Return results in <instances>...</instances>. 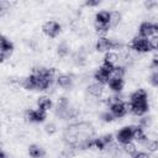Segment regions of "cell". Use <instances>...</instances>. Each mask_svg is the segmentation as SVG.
I'll use <instances>...</instances> for the list:
<instances>
[{"label":"cell","mask_w":158,"mask_h":158,"mask_svg":"<svg viewBox=\"0 0 158 158\" xmlns=\"http://www.w3.org/2000/svg\"><path fill=\"white\" fill-rule=\"evenodd\" d=\"M138 32H139V36H142L144 38H151L153 36V23L152 22H148V21L142 22L139 25Z\"/></svg>","instance_id":"9c48e42d"},{"label":"cell","mask_w":158,"mask_h":158,"mask_svg":"<svg viewBox=\"0 0 158 158\" xmlns=\"http://www.w3.org/2000/svg\"><path fill=\"white\" fill-rule=\"evenodd\" d=\"M153 36H158V22L153 23Z\"/></svg>","instance_id":"e575fe53"},{"label":"cell","mask_w":158,"mask_h":158,"mask_svg":"<svg viewBox=\"0 0 158 158\" xmlns=\"http://www.w3.org/2000/svg\"><path fill=\"white\" fill-rule=\"evenodd\" d=\"M20 84L23 89L26 90H35L36 89V84H35V79L32 75H28V77H25L20 80Z\"/></svg>","instance_id":"e0dca14e"},{"label":"cell","mask_w":158,"mask_h":158,"mask_svg":"<svg viewBox=\"0 0 158 158\" xmlns=\"http://www.w3.org/2000/svg\"><path fill=\"white\" fill-rule=\"evenodd\" d=\"M88 91H89L93 96L100 98V96L102 95V93H104V86H102V84H100V83H93V84H90V85L88 86Z\"/></svg>","instance_id":"9a60e30c"},{"label":"cell","mask_w":158,"mask_h":158,"mask_svg":"<svg viewBox=\"0 0 158 158\" xmlns=\"http://www.w3.org/2000/svg\"><path fill=\"white\" fill-rule=\"evenodd\" d=\"M149 125H151V118H149V117H142V118H141L139 126H141L142 128H147Z\"/></svg>","instance_id":"f546056e"},{"label":"cell","mask_w":158,"mask_h":158,"mask_svg":"<svg viewBox=\"0 0 158 158\" xmlns=\"http://www.w3.org/2000/svg\"><path fill=\"white\" fill-rule=\"evenodd\" d=\"M95 22L109 25L110 26V11L107 10H101L95 15Z\"/></svg>","instance_id":"5bb4252c"},{"label":"cell","mask_w":158,"mask_h":158,"mask_svg":"<svg viewBox=\"0 0 158 158\" xmlns=\"http://www.w3.org/2000/svg\"><path fill=\"white\" fill-rule=\"evenodd\" d=\"M156 5H157V2H156V1H151V0H148V1H146V2H144V6H146L148 10L153 9Z\"/></svg>","instance_id":"836d02e7"},{"label":"cell","mask_w":158,"mask_h":158,"mask_svg":"<svg viewBox=\"0 0 158 158\" xmlns=\"http://www.w3.org/2000/svg\"><path fill=\"white\" fill-rule=\"evenodd\" d=\"M111 78V74L107 73L106 70H104L102 68H99L95 73H94V79L96 80V83H100V84H107L109 80Z\"/></svg>","instance_id":"30bf717a"},{"label":"cell","mask_w":158,"mask_h":158,"mask_svg":"<svg viewBox=\"0 0 158 158\" xmlns=\"http://www.w3.org/2000/svg\"><path fill=\"white\" fill-rule=\"evenodd\" d=\"M12 51H14V43L7 37L1 36V38H0V60L5 62L7 58H10Z\"/></svg>","instance_id":"277c9868"},{"label":"cell","mask_w":158,"mask_h":158,"mask_svg":"<svg viewBox=\"0 0 158 158\" xmlns=\"http://www.w3.org/2000/svg\"><path fill=\"white\" fill-rule=\"evenodd\" d=\"M57 84L60 86V88H64V89H67V88H70L72 86V81H73V79L69 77V75H65V74H60L58 78H57Z\"/></svg>","instance_id":"ac0fdd59"},{"label":"cell","mask_w":158,"mask_h":158,"mask_svg":"<svg viewBox=\"0 0 158 158\" xmlns=\"http://www.w3.org/2000/svg\"><path fill=\"white\" fill-rule=\"evenodd\" d=\"M44 131L48 133V135H54L57 132V126L53 123V122H49L44 126Z\"/></svg>","instance_id":"484cf974"},{"label":"cell","mask_w":158,"mask_h":158,"mask_svg":"<svg viewBox=\"0 0 158 158\" xmlns=\"http://www.w3.org/2000/svg\"><path fill=\"white\" fill-rule=\"evenodd\" d=\"M0 158H7V156H6V153H5L4 151H1V153H0Z\"/></svg>","instance_id":"d590c367"},{"label":"cell","mask_w":158,"mask_h":158,"mask_svg":"<svg viewBox=\"0 0 158 158\" xmlns=\"http://www.w3.org/2000/svg\"><path fill=\"white\" fill-rule=\"evenodd\" d=\"M94 27H95L96 32H98L99 35H101V37H105L104 35H106L107 31H109V28H110L109 25H104V23H99V22H95V23H94Z\"/></svg>","instance_id":"603a6c76"},{"label":"cell","mask_w":158,"mask_h":158,"mask_svg":"<svg viewBox=\"0 0 158 158\" xmlns=\"http://www.w3.org/2000/svg\"><path fill=\"white\" fill-rule=\"evenodd\" d=\"M130 47L135 51H137L138 53H146L152 51L151 46H149V41L148 38H144L142 36H135L131 42H130Z\"/></svg>","instance_id":"7a4b0ae2"},{"label":"cell","mask_w":158,"mask_h":158,"mask_svg":"<svg viewBox=\"0 0 158 158\" xmlns=\"http://www.w3.org/2000/svg\"><path fill=\"white\" fill-rule=\"evenodd\" d=\"M101 118H102V121H105V122H111V121H114V115L111 114V112H109V111H105V112H102L101 114Z\"/></svg>","instance_id":"83f0119b"},{"label":"cell","mask_w":158,"mask_h":158,"mask_svg":"<svg viewBox=\"0 0 158 158\" xmlns=\"http://www.w3.org/2000/svg\"><path fill=\"white\" fill-rule=\"evenodd\" d=\"M125 73H126V70H125V68L122 65H115V68L112 70V74H111V78H120V79H122Z\"/></svg>","instance_id":"cb8c5ba5"},{"label":"cell","mask_w":158,"mask_h":158,"mask_svg":"<svg viewBox=\"0 0 158 158\" xmlns=\"http://www.w3.org/2000/svg\"><path fill=\"white\" fill-rule=\"evenodd\" d=\"M130 102L132 104L131 114L135 116H143L148 111V96L144 89H137L132 93L130 98Z\"/></svg>","instance_id":"6da1fadb"},{"label":"cell","mask_w":158,"mask_h":158,"mask_svg":"<svg viewBox=\"0 0 158 158\" xmlns=\"http://www.w3.org/2000/svg\"><path fill=\"white\" fill-rule=\"evenodd\" d=\"M148 41H149V46H151V48L158 51V36H152Z\"/></svg>","instance_id":"f1b7e54d"},{"label":"cell","mask_w":158,"mask_h":158,"mask_svg":"<svg viewBox=\"0 0 158 158\" xmlns=\"http://www.w3.org/2000/svg\"><path fill=\"white\" fill-rule=\"evenodd\" d=\"M132 133H133V139L138 141V142H144L147 139V136L144 133V130L137 125V126H132Z\"/></svg>","instance_id":"4fadbf2b"},{"label":"cell","mask_w":158,"mask_h":158,"mask_svg":"<svg viewBox=\"0 0 158 158\" xmlns=\"http://www.w3.org/2000/svg\"><path fill=\"white\" fill-rule=\"evenodd\" d=\"M23 117L28 122H43L47 118V111L41 109H27L23 114Z\"/></svg>","instance_id":"3957f363"},{"label":"cell","mask_w":158,"mask_h":158,"mask_svg":"<svg viewBox=\"0 0 158 158\" xmlns=\"http://www.w3.org/2000/svg\"><path fill=\"white\" fill-rule=\"evenodd\" d=\"M116 139L118 143L121 144H125V143H128L133 139V133H132V126H126V127H122L117 135H116Z\"/></svg>","instance_id":"52a82bcc"},{"label":"cell","mask_w":158,"mask_h":158,"mask_svg":"<svg viewBox=\"0 0 158 158\" xmlns=\"http://www.w3.org/2000/svg\"><path fill=\"white\" fill-rule=\"evenodd\" d=\"M117 60H118L117 53L114 52V51H110V52L105 53V56H104V62H102V63H107V64L115 65V64L117 63Z\"/></svg>","instance_id":"d6986e66"},{"label":"cell","mask_w":158,"mask_h":158,"mask_svg":"<svg viewBox=\"0 0 158 158\" xmlns=\"http://www.w3.org/2000/svg\"><path fill=\"white\" fill-rule=\"evenodd\" d=\"M121 21V14L118 11H110V27H116Z\"/></svg>","instance_id":"44dd1931"},{"label":"cell","mask_w":158,"mask_h":158,"mask_svg":"<svg viewBox=\"0 0 158 158\" xmlns=\"http://www.w3.org/2000/svg\"><path fill=\"white\" fill-rule=\"evenodd\" d=\"M28 154L31 158H42V157H44L46 151L38 144H31L28 147Z\"/></svg>","instance_id":"7c38bea8"},{"label":"cell","mask_w":158,"mask_h":158,"mask_svg":"<svg viewBox=\"0 0 158 158\" xmlns=\"http://www.w3.org/2000/svg\"><path fill=\"white\" fill-rule=\"evenodd\" d=\"M95 48H96V51H99V52H105V53H107V52L112 51V40H110V38H107V37H100V38L98 40L96 44H95Z\"/></svg>","instance_id":"ba28073f"},{"label":"cell","mask_w":158,"mask_h":158,"mask_svg":"<svg viewBox=\"0 0 158 158\" xmlns=\"http://www.w3.org/2000/svg\"><path fill=\"white\" fill-rule=\"evenodd\" d=\"M107 85H109V88H110L112 91L120 93V91L123 89L125 81H123V79H120V78H110Z\"/></svg>","instance_id":"8fae6325"},{"label":"cell","mask_w":158,"mask_h":158,"mask_svg":"<svg viewBox=\"0 0 158 158\" xmlns=\"http://www.w3.org/2000/svg\"><path fill=\"white\" fill-rule=\"evenodd\" d=\"M149 81H151V84H152L153 86L158 88V70H156V72H153V73L151 74Z\"/></svg>","instance_id":"4316f807"},{"label":"cell","mask_w":158,"mask_h":158,"mask_svg":"<svg viewBox=\"0 0 158 158\" xmlns=\"http://www.w3.org/2000/svg\"><path fill=\"white\" fill-rule=\"evenodd\" d=\"M58 56L59 57H65V56H68V53H69V47L65 44V43H60L59 46H58Z\"/></svg>","instance_id":"d4e9b609"},{"label":"cell","mask_w":158,"mask_h":158,"mask_svg":"<svg viewBox=\"0 0 158 158\" xmlns=\"http://www.w3.org/2000/svg\"><path fill=\"white\" fill-rule=\"evenodd\" d=\"M99 4H100V1H99V0H86V1H85V5H86V6H89V7L98 6Z\"/></svg>","instance_id":"4dcf8cb0"},{"label":"cell","mask_w":158,"mask_h":158,"mask_svg":"<svg viewBox=\"0 0 158 158\" xmlns=\"http://www.w3.org/2000/svg\"><path fill=\"white\" fill-rule=\"evenodd\" d=\"M37 105H38V109L48 111L49 109H52L53 102H52V100L48 96H40L38 100H37Z\"/></svg>","instance_id":"2e32d148"},{"label":"cell","mask_w":158,"mask_h":158,"mask_svg":"<svg viewBox=\"0 0 158 158\" xmlns=\"http://www.w3.org/2000/svg\"><path fill=\"white\" fill-rule=\"evenodd\" d=\"M132 158H149V154L147 152H137Z\"/></svg>","instance_id":"1f68e13d"},{"label":"cell","mask_w":158,"mask_h":158,"mask_svg":"<svg viewBox=\"0 0 158 158\" xmlns=\"http://www.w3.org/2000/svg\"><path fill=\"white\" fill-rule=\"evenodd\" d=\"M144 146H146V149L148 151V153H153L156 151H158V141L156 139H146L144 142Z\"/></svg>","instance_id":"7402d4cb"},{"label":"cell","mask_w":158,"mask_h":158,"mask_svg":"<svg viewBox=\"0 0 158 158\" xmlns=\"http://www.w3.org/2000/svg\"><path fill=\"white\" fill-rule=\"evenodd\" d=\"M151 67H152L153 69H158V56H154V57L152 58Z\"/></svg>","instance_id":"d6a6232c"},{"label":"cell","mask_w":158,"mask_h":158,"mask_svg":"<svg viewBox=\"0 0 158 158\" xmlns=\"http://www.w3.org/2000/svg\"><path fill=\"white\" fill-rule=\"evenodd\" d=\"M110 112L114 115L115 118H121L127 114V109H126V104L125 101H122L118 96L116 99V101L110 106Z\"/></svg>","instance_id":"8992f818"},{"label":"cell","mask_w":158,"mask_h":158,"mask_svg":"<svg viewBox=\"0 0 158 158\" xmlns=\"http://www.w3.org/2000/svg\"><path fill=\"white\" fill-rule=\"evenodd\" d=\"M60 30H62V26L59 25V22H57V21H54V20L46 21V22L43 23V26H42L43 33H44L47 37H49V38L57 37V36L59 35Z\"/></svg>","instance_id":"5b68a950"},{"label":"cell","mask_w":158,"mask_h":158,"mask_svg":"<svg viewBox=\"0 0 158 158\" xmlns=\"http://www.w3.org/2000/svg\"><path fill=\"white\" fill-rule=\"evenodd\" d=\"M122 151L126 153V154H128V156H135L136 153H137V147H136V144L131 141V142H128V143H125V144H122Z\"/></svg>","instance_id":"ffe728a7"}]
</instances>
